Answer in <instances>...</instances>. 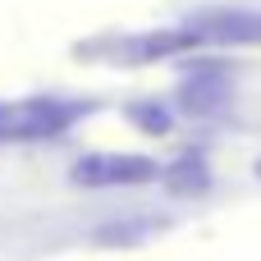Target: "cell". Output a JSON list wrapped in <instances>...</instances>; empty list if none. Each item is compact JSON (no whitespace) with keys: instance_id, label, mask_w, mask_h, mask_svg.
<instances>
[{"instance_id":"7a4b0ae2","label":"cell","mask_w":261,"mask_h":261,"mask_svg":"<svg viewBox=\"0 0 261 261\" xmlns=\"http://www.w3.org/2000/svg\"><path fill=\"white\" fill-rule=\"evenodd\" d=\"M188 37L197 46H257L261 41V9L243 5H211L184 18Z\"/></svg>"},{"instance_id":"6da1fadb","label":"cell","mask_w":261,"mask_h":261,"mask_svg":"<svg viewBox=\"0 0 261 261\" xmlns=\"http://www.w3.org/2000/svg\"><path fill=\"white\" fill-rule=\"evenodd\" d=\"M78 115H83V106L55 101V96H32V101H14V106L0 101V142L55 138V133H64Z\"/></svg>"},{"instance_id":"277c9868","label":"cell","mask_w":261,"mask_h":261,"mask_svg":"<svg viewBox=\"0 0 261 261\" xmlns=\"http://www.w3.org/2000/svg\"><path fill=\"white\" fill-rule=\"evenodd\" d=\"M225 101H229V83H225L220 73L188 78V87H184V106H188L193 115H211V110H220Z\"/></svg>"},{"instance_id":"5b68a950","label":"cell","mask_w":261,"mask_h":261,"mask_svg":"<svg viewBox=\"0 0 261 261\" xmlns=\"http://www.w3.org/2000/svg\"><path fill=\"white\" fill-rule=\"evenodd\" d=\"M257 174H261V165H257Z\"/></svg>"},{"instance_id":"3957f363","label":"cell","mask_w":261,"mask_h":261,"mask_svg":"<svg viewBox=\"0 0 261 261\" xmlns=\"http://www.w3.org/2000/svg\"><path fill=\"white\" fill-rule=\"evenodd\" d=\"M161 170L151 156H124V151H106V156H83L73 165V184L83 188H133V184H151Z\"/></svg>"}]
</instances>
